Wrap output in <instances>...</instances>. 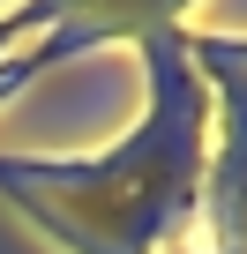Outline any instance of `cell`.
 <instances>
[{
	"label": "cell",
	"instance_id": "1",
	"mask_svg": "<svg viewBox=\"0 0 247 254\" xmlns=\"http://www.w3.org/2000/svg\"><path fill=\"white\" fill-rule=\"evenodd\" d=\"M150 60V120L97 165H23L0 157V194L23 202L75 254H180L187 209L210 157V90L180 53V30L143 45Z\"/></svg>",
	"mask_w": 247,
	"mask_h": 254
},
{
	"label": "cell",
	"instance_id": "2",
	"mask_svg": "<svg viewBox=\"0 0 247 254\" xmlns=\"http://www.w3.org/2000/svg\"><path fill=\"white\" fill-rule=\"evenodd\" d=\"M187 67L210 82V157L202 217L180 254H247V38H180Z\"/></svg>",
	"mask_w": 247,
	"mask_h": 254
}]
</instances>
